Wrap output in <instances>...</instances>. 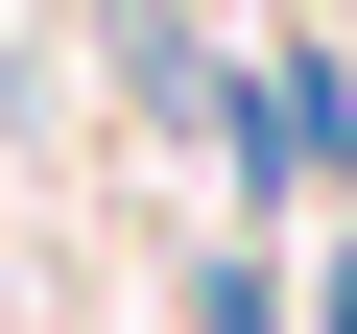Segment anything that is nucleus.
<instances>
[{
    "instance_id": "f257e3e1",
    "label": "nucleus",
    "mask_w": 357,
    "mask_h": 334,
    "mask_svg": "<svg viewBox=\"0 0 357 334\" xmlns=\"http://www.w3.org/2000/svg\"><path fill=\"white\" fill-rule=\"evenodd\" d=\"M238 167L333 191V167H357V96H333V72H238Z\"/></svg>"
}]
</instances>
